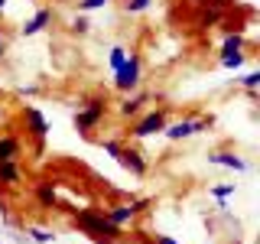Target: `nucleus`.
<instances>
[{"instance_id": "1", "label": "nucleus", "mask_w": 260, "mask_h": 244, "mask_svg": "<svg viewBox=\"0 0 260 244\" xmlns=\"http://www.w3.org/2000/svg\"><path fill=\"white\" fill-rule=\"evenodd\" d=\"M72 222H75V228H81L88 238H94L98 244H114V241L124 238V228L108 222V215H104L101 208H75L72 211Z\"/></svg>"}, {"instance_id": "2", "label": "nucleus", "mask_w": 260, "mask_h": 244, "mask_svg": "<svg viewBox=\"0 0 260 244\" xmlns=\"http://www.w3.org/2000/svg\"><path fill=\"white\" fill-rule=\"evenodd\" d=\"M104 117H108V98H104V95L85 98L81 108H78V114H75V130L81 137H91L94 127L104 124Z\"/></svg>"}, {"instance_id": "3", "label": "nucleus", "mask_w": 260, "mask_h": 244, "mask_svg": "<svg viewBox=\"0 0 260 244\" xmlns=\"http://www.w3.org/2000/svg\"><path fill=\"white\" fill-rule=\"evenodd\" d=\"M140 81H143V59H140V52H134V49H130L127 62L114 72V88H117L120 95H130V92H137V88H140Z\"/></svg>"}, {"instance_id": "4", "label": "nucleus", "mask_w": 260, "mask_h": 244, "mask_svg": "<svg viewBox=\"0 0 260 244\" xmlns=\"http://www.w3.org/2000/svg\"><path fill=\"white\" fill-rule=\"evenodd\" d=\"M211 124H215L211 117H179V120L162 127V137H166L169 143H179V140H189L195 134H205Z\"/></svg>"}, {"instance_id": "5", "label": "nucleus", "mask_w": 260, "mask_h": 244, "mask_svg": "<svg viewBox=\"0 0 260 244\" xmlns=\"http://www.w3.org/2000/svg\"><path fill=\"white\" fill-rule=\"evenodd\" d=\"M166 124H169L166 108L146 111V114H140V117L134 120V127H130V137H134V140H146V137H156V134H162V127H166Z\"/></svg>"}, {"instance_id": "6", "label": "nucleus", "mask_w": 260, "mask_h": 244, "mask_svg": "<svg viewBox=\"0 0 260 244\" xmlns=\"http://www.w3.org/2000/svg\"><path fill=\"white\" fill-rule=\"evenodd\" d=\"M150 199H130V202H114V205H104V215L108 222H114L117 228H127L130 222H137V215L146 211Z\"/></svg>"}, {"instance_id": "7", "label": "nucleus", "mask_w": 260, "mask_h": 244, "mask_svg": "<svg viewBox=\"0 0 260 244\" xmlns=\"http://www.w3.org/2000/svg\"><path fill=\"white\" fill-rule=\"evenodd\" d=\"M20 117H23V124H26V137H29V140L46 143V137H49V120H46V114L39 111V108H32V104H23Z\"/></svg>"}, {"instance_id": "8", "label": "nucleus", "mask_w": 260, "mask_h": 244, "mask_svg": "<svg viewBox=\"0 0 260 244\" xmlns=\"http://www.w3.org/2000/svg\"><path fill=\"white\" fill-rule=\"evenodd\" d=\"M208 163L211 166H224V169H234V173H247L250 169V163L238 157L234 150H215V153H208Z\"/></svg>"}, {"instance_id": "9", "label": "nucleus", "mask_w": 260, "mask_h": 244, "mask_svg": "<svg viewBox=\"0 0 260 244\" xmlns=\"http://www.w3.org/2000/svg\"><path fill=\"white\" fill-rule=\"evenodd\" d=\"M117 163L127 169L130 176H146V160H143V153L137 150V146H120Z\"/></svg>"}, {"instance_id": "10", "label": "nucleus", "mask_w": 260, "mask_h": 244, "mask_svg": "<svg viewBox=\"0 0 260 244\" xmlns=\"http://www.w3.org/2000/svg\"><path fill=\"white\" fill-rule=\"evenodd\" d=\"M146 101H150V92L137 88V92H130L124 101H120L117 114H120V117H127V120H134V117H140V114H143V104H146Z\"/></svg>"}, {"instance_id": "11", "label": "nucleus", "mask_w": 260, "mask_h": 244, "mask_svg": "<svg viewBox=\"0 0 260 244\" xmlns=\"http://www.w3.org/2000/svg\"><path fill=\"white\" fill-rule=\"evenodd\" d=\"M52 16H55V13L49 10V7H43V10H36V13H32L29 20L20 26V36H39V33H43L46 26H52Z\"/></svg>"}, {"instance_id": "12", "label": "nucleus", "mask_w": 260, "mask_h": 244, "mask_svg": "<svg viewBox=\"0 0 260 244\" xmlns=\"http://www.w3.org/2000/svg\"><path fill=\"white\" fill-rule=\"evenodd\" d=\"M221 20H224V7H211V4H205L199 13H195V29H211V26H218Z\"/></svg>"}, {"instance_id": "13", "label": "nucleus", "mask_w": 260, "mask_h": 244, "mask_svg": "<svg viewBox=\"0 0 260 244\" xmlns=\"http://www.w3.org/2000/svg\"><path fill=\"white\" fill-rule=\"evenodd\" d=\"M20 157H23V140L13 137V134H4V137H0V163H4V160H16V163H20Z\"/></svg>"}, {"instance_id": "14", "label": "nucleus", "mask_w": 260, "mask_h": 244, "mask_svg": "<svg viewBox=\"0 0 260 244\" xmlns=\"http://www.w3.org/2000/svg\"><path fill=\"white\" fill-rule=\"evenodd\" d=\"M0 182L4 186H20L23 182V166L16 160H4L0 163Z\"/></svg>"}, {"instance_id": "15", "label": "nucleus", "mask_w": 260, "mask_h": 244, "mask_svg": "<svg viewBox=\"0 0 260 244\" xmlns=\"http://www.w3.org/2000/svg\"><path fill=\"white\" fill-rule=\"evenodd\" d=\"M36 195H39V202H43V208H59V195H55V182H49V179H43V182L36 186Z\"/></svg>"}, {"instance_id": "16", "label": "nucleus", "mask_w": 260, "mask_h": 244, "mask_svg": "<svg viewBox=\"0 0 260 244\" xmlns=\"http://www.w3.org/2000/svg\"><path fill=\"white\" fill-rule=\"evenodd\" d=\"M244 46H247V36H244L241 29H234V33H228V36H224L221 55H228V52H244Z\"/></svg>"}, {"instance_id": "17", "label": "nucleus", "mask_w": 260, "mask_h": 244, "mask_svg": "<svg viewBox=\"0 0 260 244\" xmlns=\"http://www.w3.org/2000/svg\"><path fill=\"white\" fill-rule=\"evenodd\" d=\"M234 192H238V182H221V186H211V189H208V195H211V199H218V208H228V195H234Z\"/></svg>"}, {"instance_id": "18", "label": "nucleus", "mask_w": 260, "mask_h": 244, "mask_svg": "<svg viewBox=\"0 0 260 244\" xmlns=\"http://www.w3.org/2000/svg\"><path fill=\"white\" fill-rule=\"evenodd\" d=\"M127 55H130V49H127V46H114L111 52H108V69H111V72H117L120 65L127 62Z\"/></svg>"}, {"instance_id": "19", "label": "nucleus", "mask_w": 260, "mask_h": 244, "mask_svg": "<svg viewBox=\"0 0 260 244\" xmlns=\"http://www.w3.org/2000/svg\"><path fill=\"white\" fill-rule=\"evenodd\" d=\"M244 59H247L244 52H228V55H218V62H221V69H231V72H238L241 65H244Z\"/></svg>"}, {"instance_id": "20", "label": "nucleus", "mask_w": 260, "mask_h": 244, "mask_svg": "<svg viewBox=\"0 0 260 244\" xmlns=\"http://www.w3.org/2000/svg\"><path fill=\"white\" fill-rule=\"evenodd\" d=\"M26 234H29V238L36 241V244H52V241H55V231H52V228H39V225H36V228H29Z\"/></svg>"}, {"instance_id": "21", "label": "nucleus", "mask_w": 260, "mask_h": 244, "mask_svg": "<svg viewBox=\"0 0 260 244\" xmlns=\"http://www.w3.org/2000/svg\"><path fill=\"white\" fill-rule=\"evenodd\" d=\"M120 7H124V13H127V16H134V13L150 10V7H153V0H124Z\"/></svg>"}, {"instance_id": "22", "label": "nucleus", "mask_w": 260, "mask_h": 244, "mask_svg": "<svg viewBox=\"0 0 260 244\" xmlns=\"http://www.w3.org/2000/svg\"><path fill=\"white\" fill-rule=\"evenodd\" d=\"M88 29H91V23H88V16H85V13H78L75 20L69 23V33H72V36H85Z\"/></svg>"}, {"instance_id": "23", "label": "nucleus", "mask_w": 260, "mask_h": 244, "mask_svg": "<svg viewBox=\"0 0 260 244\" xmlns=\"http://www.w3.org/2000/svg\"><path fill=\"white\" fill-rule=\"evenodd\" d=\"M238 85L244 88V92H257V88H260V72L254 69V72H247V75H241Z\"/></svg>"}, {"instance_id": "24", "label": "nucleus", "mask_w": 260, "mask_h": 244, "mask_svg": "<svg viewBox=\"0 0 260 244\" xmlns=\"http://www.w3.org/2000/svg\"><path fill=\"white\" fill-rule=\"evenodd\" d=\"M111 0H78V13H91V10H104Z\"/></svg>"}, {"instance_id": "25", "label": "nucleus", "mask_w": 260, "mask_h": 244, "mask_svg": "<svg viewBox=\"0 0 260 244\" xmlns=\"http://www.w3.org/2000/svg\"><path fill=\"white\" fill-rule=\"evenodd\" d=\"M120 146H124V143H120V140H111V137H108V140H101V150L108 153V157H114V160H117Z\"/></svg>"}, {"instance_id": "26", "label": "nucleus", "mask_w": 260, "mask_h": 244, "mask_svg": "<svg viewBox=\"0 0 260 244\" xmlns=\"http://www.w3.org/2000/svg\"><path fill=\"white\" fill-rule=\"evenodd\" d=\"M7 49H10V39L4 36V29H0V62L7 59Z\"/></svg>"}, {"instance_id": "27", "label": "nucleus", "mask_w": 260, "mask_h": 244, "mask_svg": "<svg viewBox=\"0 0 260 244\" xmlns=\"http://www.w3.org/2000/svg\"><path fill=\"white\" fill-rule=\"evenodd\" d=\"M153 241L156 244H179L176 238H169V234H153Z\"/></svg>"}, {"instance_id": "28", "label": "nucleus", "mask_w": 260, "mask_h": 244, "mask_svg": "<svg viewBox=\"0 0 260 244\" xmlns=\"http://www.w3.org/2000/svg\"><path fill=\"white\" fill-rule=\"evenodd\" d=\"M195 4H202V7H205V4H211V7H228L231 0H195Z\"/></svg>"}, {"instance_id": "29", "label": "nucleus", "mask_w": 260, "mask_h": 244, "mask_svg": "<svg viewBox=\"0 0 260 244\" xmlns=\"http://www.w3.org/2000/svg\"><path fill=\"white\" fill-rule=\"evenodd\" d=\"M7 10V0H0V13H4Z\"/></svg>"}, {"instance_id": "30", "label": "nucleus", "mask_w": 260, "mask_h": 244, "mask_svg": "<svg viewBox=\"0 0 260 244\" xmlns=\"http://www.w3.org/2000/svg\"><path fill=\"white\" fill-rule=\"evenodd\" d=\"M231 244H244V241H241V238H234V241H231Z\"/></svg>"}, {"instance_id": "31", "label": "nucleus", "mask_w": 260, "mask_h": 244, "mask_svg": "<svg viewBox=\"0 0 260 244\" xmlns=\"http://www.w3.org/2000/svg\"><path fill=\"white\" fill-rule=\"evenodd\" d=\"M0 120H4V104H0Z\"/></svg>"}]
</instances>
